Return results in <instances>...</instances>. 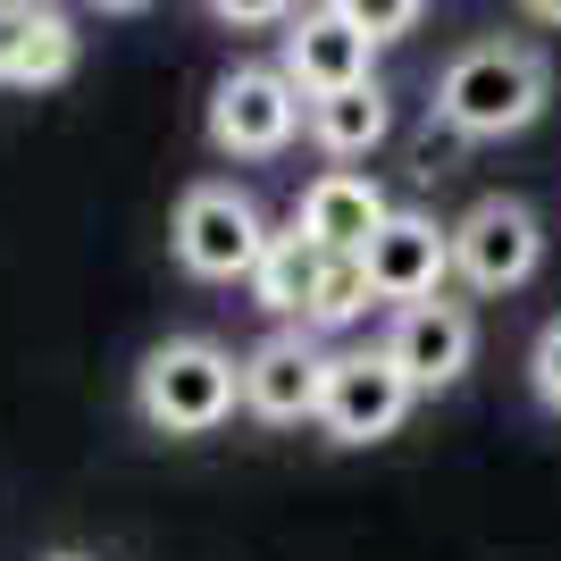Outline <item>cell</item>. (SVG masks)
I'll list each match as a JSON object with an SVG mask.
<instances>
[{"label": "cell", "mask_w": 561, "mask_h": 561, "mask_svg": "<svg viewBox=\"0 0 561 561\" xmlns=\"http://www.w3.org/2000/svg\"><path fill=\"white\" fill-rule=\"evenodd\" d=\"M553 101V68L528 43H469L453 50V68L436 76V126L461 142H503L528 135Z\"/></svg>", "instance_id": "cell-1"}, {"label": "cell", "mask_w": 561, "mask_h": 561, "mask_svg": "<svg viewBox=\"0 0 561 561\" xmlns=\"http://www.w3.org/2000/svg\"><path fill=\"white\" fill-rule=\"evenodd\" d=\"M243 402V360L218 352L210 335H168L135 369V411L160 436H218Z\"/></svg>", "instance_id": "cell-2"}, {"label": "cell", "mask_w": 561, "mask_h": 561, "mask_svg": "<svg viewBox=\"0 0 561 561\" xmlns=\"http://www.w3.org/2000/svg\"><path fill=\"white\" fill-rule=\"evenodd\" d=\"M168 243H176V268L202 285H252L260 252H268V227H260L252 193L243 185H193L185 202H176V227H168Z\"/></svg>", "instance_id": "cell-3"}, {"label": "cell", "mask_w": 561, "mask_h": 561, "mask_svg": "<svg viewBox=\"0 0 561 561\" xmlns=\"http://www.w3.org/2000/svg\"><path fill=\"white\" fill-rule=\"evenodd\" d=\"M537 260H545V227L512 193H486V202H469V218H453V277L469 294H519L537 277Z\"/></svg>", "instance_id": "cell-4"}, {"label": "cell", "mask_w": 561, "mask_h": 561, "mask_svg": "<svg viewBox=\"0 0 561 561\" xmlns=\"http://www.w3.org/2000/svg\"><path fill=\"white\" fill-rule=\"evenodd\" d=\"M302 84L285 68H227L210 93V151L227 160H277L294 126H302Z\"/></svg>", "instance_id": "cell-5"}, {"label": "cell", "mask_w": 561, "mask_h": 561, "mask_svg": "<svg viewBox=\"0 0 561 561\" xmlns=\"http://www.w3.org/2000/svg\"><path fill=\"white\" fill-rule=\"evenodd\" d=\"M411 402H420V386L386 360V344H377V352H335L319 427H328L335 445H386V436L411 420Z\"/></svg>", "instance_id": "cell-6"}, {"label": "cell", "mask_w": 561, "mask_h": 561, "mask_svg": "<svg viewBox=\"0 0 561 561\" xmlns=\"http://www.w3.org/2000/svg\"><path fill=\"white\" fill-rule=\"evenodd\" d=\"M328 369L335 352L310 344V328H277L268 344L243 352V411L268 427H319V402H328Z\"/></svg>", "instance_id": "cell-7"}, {"label": "cell", "mask_w": 561, "mask_h": 561, "mask_svg": "<svg viewBox=\"0 0 561 561\" xmlns=\"http://www.w3.org/2000/svg\"><path fill=\"white\" fill-rule=\"evenodd\" d=\"M469 352H478V319H469V302H402L394 328H386V360H394L420 394H445V386H461L469 377Z\"/></svg>", "instance_id": "cell-8"}, {"label": "cell", "mask_w": 561, "mask_h": 561, "mask_svg": "<svg viewBox=\"0 0 561 561\" xmlns=\"http://www.w3.org/2000/svg\"><path fill=\"white\" fill-rule=\"evenodd\" d=\"M360 268H369L377 302H436L453 277V227H436L427 210H394L386 227L369 234V252H360Z\"/></svg>", "instance_id": "cell-9"}, {"label": "cell", "mask_w": 561, "mask_h": 561, "mask_svg": "<svg viewBox=\"0 0 561 561\" xmlns=\"http://www.w3.org/2000/svg\"><path fill=\"white\" fill-rule=\"evenodd\" d=\"M369 34L335 9V0H319V9H302V18L285 25V76L302 84V101L319 93H344V84H369Z\"/></svg>", "instance_id": "cell-10"}, {"label": "cell", "mask_w": 561, "mask_h": 561, "mask_svg": "<svg viewBox=\"0 0 561 561\" xmlns=\"http://www.w3.org/2000/svg\"><path fill=\"white\" fill-rule=\"evenodd\" d=\"M76 76V25L43 0H0V84L43 93Z\"/></svg>", "instance_id": "cell-11"}, {"label": "cell", "mask_w": 561, "mask_h": 561, "mask_svg": "<svg viewBox=\"0 0 561 561\" xmlns=\"http://www.w3.org/2000/svg\"><path fill=\"white\" fill-rule=\"evenodd\" d=\"M394 218V202L369 185V176H352V168H328V176H310L302 202H294V227L319 243V252H369V234Z\"/></svg>", "instance_id": "cell-12"}, {"label": "cell", "mask_w": 561, "mask_h": 561, "mask_svg": "<svg viewBox=\"0 0 561 561\" xmlns=\"http://www.w3.org/2000/svg\"><path fill=\"white\" fill-rule=\"evenodd\" d=\"M319 277H328V252H319L302 227H285V234H268V252H260V268H252V302L268 310V319H285V328H302L310 302H319Z\"/></svg>", "instance_id": "cell-13"}, {"label": "cell", "mask_w": 561, "mask_h": 561, "mask_svg": "<svg viewBox=\"0 0 561 561\" xmlns=\"http://www.w3.org/2000/svg\"><path fill=\"white\" fill-rule=\"evenodd\" d=\"M302 126H310V142L319 151H335V160H360V151H377L386 142V126H394V101H386V84H344V93H319L302 110Z\"/></svg>", "instance_id": "cell-14"}, {"label": "cell", "mask_w": 561, "mask_h": 561, "mask_svg": "<svg viewBox=\"0 0 561 561\" xmlns=\"http://www.w3.org/2000/svg\"><path fill=\"white\" fill-rule=\"evenodd\" d=\"M369 302H377V285H369V268H360V252H328V277H319V302H310L302 328L335 335V328H352V319H369Z\"/></svg>", "instance_id": "cell-15"}, {"label": "cell", "mask_w": 561, "mask_h": 561, "mask_svg": "<svg viewBox=\"0 0 561 561\" xmlns=\"http://www.w3.org/2000/svg\"><path fill=\"white\" fill-rule=\"evenodd\" d=\"M335 9H344V18L360 25L369 43H402V34L420 25V9H427V0H335Z\"/></svg>", "instance_id": "cell-16"}, {"label": "cell", "mask_w": 561, "mask_h": 561, "mask_svg": "<svg viewBox=\"0 0 561 561\" xmlns=\"http://www.w3.org/2000/svg\"><path fill=\"white\" fill-rule=\"evenodd\" d=\"M528 386H537L545 411H561V319L537 335V352H528Z\"/></svg>", "instance_id": "cell-17"}, {"label": "cell", "mask_w": 561, "mask_h": 561, "mask_svg": "<svg viewBox=\"0 0 561 561\" xmlns=\"http://www.w3.org/2000/svg\"><path fill=\"white\" fill-rule=\"evenodd\" d=\"M294 9L302 0H210V18H227V25H294Z\"/></svg>", "instance_id": "cell-18"}, {"label": "cell", "mask_w": 561, "mask_h": 561, "mask_svg": "<svg viewBox=\"0 0 561 561\" xmlns=\"http://www.w3.org/2000/svg\"><path fill=\"white\" fill-rule=\"evenodd\" d=\"M519 9H528L537 25H561V0H519Z\"/></svg>", "instance_id": "cell-19"}, {"label": "cell", "mask_w": 561, "mask_h": 561, "mask_svg": "<svg viewBox=\"0 0 561 561\" xmlns=\"http://www.w3.org/2000/svg\"><path fill=\"white\" fill-rule=\"evenodd\" d=\"M93 9H110V18H135V9H151V0H93Z\"/></svg>", "instance_id": "cell-20"}, {"label": "cell", "mask_w": 561, "mask_h": 561, "mask_svg": "<svg viewBox=\"0 0 561 561\" xmlns=\"http://www.w3.org/2000/svg\"><path fill=\"white\" fill-rule=\"evenodd\" d=\"M50 561H84V553H50Z\"/></svg>", "instance_id": "cell-21"}]
</instances>
